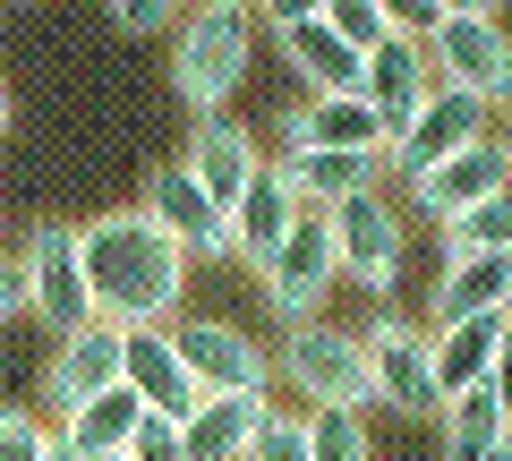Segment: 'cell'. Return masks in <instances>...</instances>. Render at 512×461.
<instances>
[{
	"label": "cell",
	"instance_id": "8d00e7d4",
	"mask_svg": "<svg viewBox=\"0 0 512 461\" xmlns=\"http://www.w3.org/2000/svg\"><path fill=\"white\" fill-rule=\"evenodd\" d=\"M504 0H444V18H495Z\"/></svg>",
	"mask_w": 512,
	"mask_h": 461
},
{
	"label": "cell",
	"instance_id": "e0dca14e",
	"mask_svg": "<svg viewBox=\"0 0 512 461\" xmlns=\"http://www.w3.org/2000/svg\"><path fill=\"white\" fill-rule=\"evenodd\" d=\"M512 299V257H444L436 291H427V333L470 325V316H504Z\"/></svg>",
	"mask_w": 512,
	"mask_h": 461
},
{
	"label": "cell",
	"instance_id": "d590c367",
	"mask_svg": "<svg viewBox=\"0 0 512 461\" xmlns=\"http://www.w3.org/2000/svg\"><path fill=\"white\" fill-rule=\"evenodd\" d=\"M487 393H495V410L512 419V333H504V351H495V368H487Z\"/></svg>",
	"mask_w": 512,
	"mask_h": 461
},
{
	"label": "cell",
	"instance_id": "d6986e66",
	"mask_svg": "<svg viewBox=\"0 0 512 461\" xmlns=\"http://www.w3.org/2000/svg\"><path fill=\"white\" fill-rule=\"evenodd\" d=\"M427 86H436V69H427V43H402V35H384L376 52H367V69H359V94L376 103L384 137H393L410 111L427 103Z\"/></svg>",
	"mask_w": 512,
	"mask_h": 461
},
{
	"label": "cell",
	"instance_id": "52a82bcc",
	"mask_svg": "<svg viewBox=\"0 0 512 461\" xmlns=\"http://www.w3.org/2000/svg\"><path fill=\"white\" fill-rule=\"evenodd\" d=\"M478 137H495V111L478 103V94H461V86H427V103L410 111L393 137H384V171L419 180V171H436L444 154L478 146Z\"/></svg>",
	"mask_w": 512,
	"mask_h": 461
},
{
	"label": "cell",
	"instance_id": "b9f144b4",
	"mask_svg": "<svg viewBox=\"0 0 512 461\" xmlns=\"http://www.w3.org/2000/svg\"><path fill=\"white\" fill-rule=\"evenodd\" d=\"M495 461H512V444H504V453H495Z\"/></svg>",
	"mask_w": 512,
	"mask_h": 461
},
{
	"label": "cell",
	"instance_id": "8fae6325",
	"mask_svg": "<svg viewBox=\"0 0 512 461\" xmlns=\"http://www.w3.org/2000/svg\"><path fill=\"white\" fill-rule=\"evenodd\" d=\"M120 359H128V325H77V333H60V351H52V368H43V410H60L69 419L77 402H94L103 385H120Z\"/></svg>",
	"mask_w": 512,
	"mask_h": 461
},
{
	"label": "cell",
	"instance_id": "f35d334b",
	"mask_svg": "<svg viewBox=\"0 0 512 461\" xmlns=\"http://www.w3.org/2000/svg\"><path fill=\"white\" fill-rule=\"evenodd\" d=\"M9 120H18V103H9V86H0V137H9Z\"/></svg>",
	"mask_w": 512,
	"mask_h": 461
},
{
	"label": "cell",
	"instance_id": "7c38bea8",
	"mask_svg": "<svg viewBox=\"0 0 512 461\" xmlns=\"http://www.w3.org/2000/svg\"><path fill=\"white\" fill-rule=\"evenodd\" d=\"M504 188H512V146H504V137H478V146L444 154L436 171H419V180H410V197H419V214L453 222V214H470V205L504 197Z\"/></svg>",
	"mask_w": 512,
	"mask_h": 461
},
{
	"label": "cell",
	"instance_id": "ab89813d",
	"mask_svg": "<svg viewBox=\"0 0 512 461\" xmlns=\"http://www.w3.org/2000/svg\"><path fill=\"white\" fill-rule=\"evenodd\" d=\"M205 9H248V18H256V0H205Z\"/></svg>",
	"mask_w": 512,
	"mask_h": 461
},
{
	"label": "cell",
	"instance_id": "1f68e13d",
	"mask_svg": "<svg viewBox=\"0 0 512 461\" xmlns=\"http://www.w3.org/2000/svg\"><path fill=\"white\" fill-rule=\"evenodd\" d=\"M128 461H188V444H180V419H154V410H146V427H137Z\"/></svg>",
	"mask_w": 512,
	"mask_h": 461
},
{
	"label": "cell",
	"instance_id": "44dd1931",
	"mask_svg": "<svg viewBox=\"0 0 512 461\" xmlns=\"http://www.w3.org/2000/svg\"><path fill=\"white\" fill-rule=\"evenodd\" d=\"M291 214H299L291 188H282V171L265 163V171L248 180V197L231 205V257L265 274V265H274V248H282V231H291Z\"/></svg>",
	"mask_w": 512,
	"mask_h": 461
},
{
	"label": "cell",
	"instance_id": "6da1fadb",
	"mask_svg": "<svg viewBox=\"0 0 512 461\" xmlns=\"http://www.w3.org/2000/svg\"><path fill=\"white\" fill-rule=\"evenodd\" d=\"M77 265H86V299H94L103 325H171L180 316L188 248L171 240L146 205L77 222Z\"/></svg>",
	"mask_w": 512,
	"mask_h": 461
},
{
	"label": "cell",
	"instance_id": "484cf974",
	"mask_svg": "<svg viewBox=\"0 0 512 461\" xmlns=\"http://www.w3.org/2000/svg\"><path fill=\"white\" fill-rule=\"evenodd\" d=\"M436 231H444V257H512V188L453 214V222H436Z\"/></svg>",
	"mask_w": 512,
	"mask_h": 461
},
{
	"label": "cell",
	"instance_id": "4fadbf2b",
	"mask_svg": "<svg viewBox=\"0 0 512 461\" xmlns=\"http://www.w3.org/2000/svg\"><path fill=\"white\" fill-rule=\"evenodd\" d=\"M146 214L188 248V265H197V257H231V214L188 180V163H163V171L146 180Z\"/></svg>",
	"mask_w": 512,
	"mask_h": 461
},
{
	"label": "cell",
	"instance_id": "cb8c5ba5",
	"mask_svg": "<svg viewBox=\"0 0 512 461\" xmlns=\"http://www.w3.org/2000/svg\"><path fill=\"white\" fill-rule=\"evenodd\" d=\"M504 333H512V316H470V325L427 333V342H436V393H444V402H453V393H470V385H487L495 351H504Z\"/></svg>",
	"mask_w": 512,
	"mask_h": 461
},
{
	"label": "cell",
	"instance_id": "4316f807",
	"mask_svg": "<svg viewBox=\"0 0 512 461\" xmlns=\"http://www.w3.org/2000/svg\"><path fill=\"white\" fill-rule=\"evenodd\" d=\"M308 461H376L359 410H308Z\"/></svg>",
	"mask_w": 512,
	"mask_h": 461
},
{
	"label": "cell",
	"instance_id": "3957f363",
	"mask_svg": "<svg viewBox=\"0 0 512 461\" xmlns=\"http://www.w3.org/2000/svg\"><path fill=\"white\" fill-rule=\"evenodd\" d=\"M274 376L299 393L308 410H367L376 402V385H367V351H359V333L342 325H291L282 333V351H274Z\"/></svg>",
	"mask_w": 512,
	"mask_h": 461
},
{
	"label": "cell",
	"instance_id": "7402d4cb",
	"mask_svg": "<svg viewBox=\"0 0 512 461\" xmlns=\"http://www.w3.org/2000/svg\"><path fill=\"white\" fill-rule=\"evenodd\" d=\"M274 43H282V60H291V69L308 77L316 94H359V69H367V52H350V43L333 35L325 18H299V26H274Z\"/></svg>",
	"mask_w": 512,
	"mask_h": 461
},
{
	"label": "cell",
	"instance_id": "7bdbcfd3",
	"mask_svg": "<svg viewBox=\"0 0 512 461\" xmlns=\"http://www.w3.org/2000/svg\"><path fill=\"white\" fill-rule=\"evenodd\" d=\"M111 461H128V453H111Z\"/></svg>",
	"mask_w": 512,
	"mask_h": 461
},
{
	"label": "cell",
	"instance_id": "4dcf8cb0",
	"mask_svg": "<svg viewBox=\"0 0 512 461\" xmlns=\"http://www.w3.org/2000/svg\"><path fill=\"white\" fill-rule=\"evenodd\" d=\"M376 18H384V35H402V43H427L444 26V0H376Z\"/></svg>",
	"mask_w": 512,
	"mask_h": 461
},
{
	"label": "cell",
	"instance_id": "ac0fdd59",
	"mask_svg": "<svg viewBox=\"0 0 512 461\" xmlns=\"http://www.w3.org/2000/svg\"><path fill=\"white\" fill-rule=\"evenodd\" d=\"M274 393H197V410L180 419L188 461H248V436L265 427Z\"/></svg>",
	"mask_w": 512,
	"mask_h": 461
},
{
	"label": "cell",
	"instance_id": "30bf717a",
	"mask_svg": "<svg viewBox=\"0 0 512 461\" xmlns=\"http://www.w3.org/2000/svg\"><path fill=\"white\" fill-rule=\"evenodd\" d=\"M18 274H26V308H35V325H52V333L94 325L86 265H77V222H35V240H26Z\"/></svg>",
	"mask_w": 512,
	"mask_h": 461
},
{
	"label": "cell",
	"instance_id": "8992f818",
	"mask_svg": "<svg viewBox=\"0 0 512 461\" xmlns=\"http://www.w3.org/2000/svg\"><path fill=\"white\" fill-rule=\"evenodd\" d=\"M367 351V385H376L384 410H402V419H436L444 393H436V342H427V325H410V316H384L359 333Z\"/></svg>",
	"mask_w": 512,
	"mask_h": 461
},
{
	"label": "cell",
	"instance_id": "5b68a950",
	"mask_svg": "<svg viewBox=\"0 0 512 461\" xmlns=\"http://www.w3.org/2000/svg\"><path fill=\"white\" fill-rule=\"evenodd\" d=\"M333 257H342V282H359V291L384 308L393 282H402V257H410V214L384 197V188L333 205Z\"/></svg>",
	"mask_w": 512,
	"mask_h": 461
},
{
	"label": "cell",
	"instance_id": "74e56055",
	"mask_svg": "<svg viewBox=\"0 0 512 461\" xmlns=\"http://www.w3.org/2000/svg\"><path fill=\"white\" fill-rule=\"evenodd\" d=\"M52 461H86V453H77V444H60V427H52Z\"/></svg>",
	"mask_w": 512,
	"mask_h": 461
},
{
	"label": "cell",
	"instance_id": "9c48e42d",
	"mask_svg": "<svg viewBox=\"0 0 512 461\" xmlns=\"http://www.w3.org/2000/svg\"><path fill=\"white\" fill-rule=\"evenodd\" d=\"M427 69H436V86L478 94L487 111L512 103V35L495 18H444L436 35H427Z\"/></svg>",
	"mask_w": 512,
	"mask_h": 461
},
{
	"label": "cell",
	"instance_id": "ba28073f",
	"mask_svg": "<svg viewBox=\"0 0 512 461\" xmlns=\"http://www.w3.org/2000/svg\"><path fill=\"white\" fill-rule=\"evenodd\" d=\"M171 351L188 359L197 393H274V351H265L248 325H222V316H171Z\"/></svg>",
	"mask_w": 512,
	"mask_h": 461
},
{
	"label": "cell",
	"instance_id": "f546056e",
	"mask_svg": "<svg viewBox=\"0 0 512 461\" xmlns=\"http://www.w3.org/2000/svg\"><path fill=\"white\" fill-rule=\"evenodd\" d=\"M325 26L350 43V52H376V43H384V18H376V0H325Z\"/></svg>",
	"mask_w": 512,
	"mask_h": 461
},
{
	"label": "cell",
	"instance_id": "f1b7e54d",
	"mask_svg": "<svg viewBox=\"0 0 512 461\" xmlns=\"http://www.w3.org/2000/svg\"><path fill=\"white\" fill-rule=\"evenodd\" d=\"M0 461H52V427L35 419V410H0Z\"/></svg>",
	"mask_w": 512,
	"mask_h": 461
},
{
	"label": "cell",
	"instance_id": "277c9868",
	"mask_svg": "<svg viewBox=\"0 0 512 461\" xmlns=\"http://www.w3.org/2000/svg\"><path fill=\"white\" fill-rule=\"evenodd\" d=\"M333 282H342V257H333V214H316V205H299L291 231H282L274 265H265V308L282 316V325H316L333 299Z\"/></svg>",
	"mask_w": 512,
	"mask_h": 461
},
{
	"label": "cell",
	"instance_id": "5bb4252c",
	"mask_svg": "<svg viewBox=\"0 0 512 461\" xmlns=\"http://www.w3.org/2000/svg\"><path fill=\"white\" fill-rule=\"evenodd\" d=\"M265 171V146L248 137V120H231V111H214V120H197V137H188V180L205 188V197L231 214L239 197H248V180Z\"/></svg>",
	"mask_w": 512,
	"mask_h": 461
},
{
	"label": "cell",
	"instance_id": "e575fe53",
	"mask_svg": "<svg viewBox=\"0 0 512 461\" xmlns=\"http://www.w3.org/2000/svg\"><path fill=\"white\" fill-rule=\"evenodd\" d=\"M9 316H26V274H18V257H0V325Z\"/></svg>",
	"mask_w": 512,
	"mask_h": 461
},
{
	"label": "cell",
	"instance_id": "d4e9b609",
	"mask_svg": "<svg viewBox=\"0 0 512 461\" xmlns=\"http://www.w3.org/2000/svg\"><path fill=\"white\" fill-rule=\"evenodd\" d=\"M436 427H444V461H495V453L512 444V419L495 410V393H487V385L453 393V402L436 410Z\"/></svg>",
	"mask_w": 512,
	"mask_h": 461
},
{
	"label": "cell",
	"instance_id": "2e32d148",
	"mask_svg": "<svg viewBox=\"0 0 512 461\" xmlns=\"http://www.w3.org/2000/svg\"><path fill=\"white\" fill-rule=\"evenodd\" d=\"M120 385L137 393L154 419H188V410H197V376H188V359L171 351V325H128Z\"/></svg>",
	"mask_w": 512,
	"mask_h": 461
},
{
	"label": "cell",
	"instance_id": "836d02e7",
	"mask_svg": "<svg viewBox=\"0 0 512 461\" xmlns=\"http://www.w3.org/2000/svg\"><path fill=\"white\" fill-rule=\"evenodd\" d=\"M265 26H299V18H325V0H256Z\"/></svg>",
	"mask_w": 512,
	"mask_h": 461
},
{
	"label": "cell",
	"instance_id": "7a4b0ae2",
	"mask_svg": "<svg viewBox=\"0 0 512 461\" xmlns=\"http://www.w3.org/2000/svg\"><path fill=\"white\" fill-rule=\"evenodd\" d=\"M248 60H256V18L248 9H188L180 35H171V86H180V103L197 111V120H214V111H231V94L248 86Z\"/></svg>",
	"mask_w": 512,
	"mask_h": 461
},
{
	"label": "cell",
	"instance_id": "60d3db41",
	"mask_svg": "<svg viewBox=\"0 0 512 461\" xmlns=\"http://www.w3.org/2000/svg\"><path fill=\"white\" fill-rule=\"evenodd\" d=\"M504 146H512V103H504Z\"/></svg>",
	"mask_w": 512,
	"mask_h": 461
},
{
	"label": "cell",
	"instance_id": "83f0119b",
	"mask_svg": "<svg viewBox=\"0 0 512 461\" xmlns=\"http://www.w3.org/2000/svg\"><path fill=\"white\" fill-rule=\"evenodd\" d=\"M248 461H308V410H265L248 436Z\"/></svg>",
	"mask_w": 512,
	"mask_h": 461
},
{
	"label": "cell",
	"instance_id": "603a6c76",
	"mask_svg": "<svg viewBox=\"0 0 512 461\" xmlns=\"http://www.w3.org/2000/svg\"><path fill=\"white\" fill-rule=\"evenodd\" d=\"M137 427H146V402H137L128 385H103L94 402H77L69 419H60V444H77L86 461H111V453L137 444Z\"/></svg>",
	"mask_w": 512,
	"mask_h": 461
},
{
	"label": "cell",
	"instance_id": "ee69618b",
	"mask_svg": "<svg viewBox=\"0 0 512 461\" xmlns=\"http://www.w3.org/2000/svg\"><path fill=\"white\" fill-rule=\"evenodd\" d=\"M504 316H512V299H504Z\"/></svg>",
	"mask_w": 512,
	"mask_h": 461
},
{
	"label": "cell",
	"instance_id": "ffe728a7",
	"mask_svg": "<svg viewBox=\"0 0 512 461\" xmlns=\"http://www.w3.org/2000/svg\"><path fill=\"white\" fill-rule=\"evenodd\" d=\"M274 171H282V188H291V205H316V214L384 188V154H282Z\"/></svg>",
	"mask_w": 512,
	"mask_h": 461
},
{
	"label": "cell",
	"instance_id": "d6a6232c",
	"mask_svg": "<svg viewBox=\"0 0 512 461\" xmlns=\"http://www.w3.org/2000/svg\"><path fill=\"white\" fill-rule=\"evenodd\" d=\"M180 9H188V0H111V18H120L128 35H163Z\"/></svg>",
	"mask_w": 512,
	"mask_h": 461
},
{
	"label": "cell",
	"instance_id": "9a60e30c",
	"mask_svg": "<svg viewBox=\"0 0 512 461\" xmlns=\"http://www.w3.org/2000/svg\"><path fill=\"white\" fill-rule=\"evenodd\" d=\"M282 137V154H384V120L367 94H308Z\"/></svg>",
	"mask_w": 512,
	"mask_h": 461
}]
</instances>
